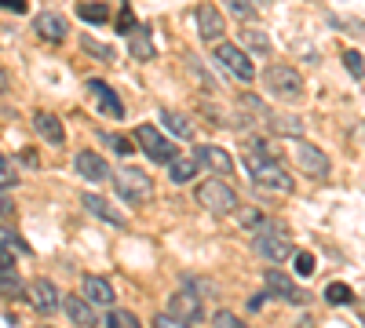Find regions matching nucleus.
<instances>
[{
  "mask_svg": "<svg viewBox=\"0 0 365 328\" xmlns=\"http://www.w3.org/2000/svg\"><path fill=\"white\" fill-rule=\"evenodd\" d=\"M245 168H249L252 183H256L259 190H263V186H267V190H278V194H289V190H292V175L282 168V161L249 150V154H245Z\"/></svg>",
  "mask_w": 365,
  "mask_h": 328,
  "instance_id": "f257e3e1",
  "label": "nucleus"
},
{
  "mask_svg": "<svg viewBox=\"0 0 365 328\" xmlns=\"http://www.w3.org/2000/svg\"><path fill=\"white\" fill-rule=\"evenodd\" d=\"M256 255H263L267 263H285L292 255V233L285 223H263L256 241H252Z\"/></svg>",
  "mask_w": 365,
  "mask_h": 328,
  "instance_id": "f03ea898",
  "label": "nucleus"
},
{
  "mask_svg": "<svg viewBox=\"0 0 365 328\" xmlns=\"http://www.w3.org/2000/svg\"><path fill=\"white\" fill-rule=\"evenodd\" d=\"M197 204L212 216H234L237 212V194H234V186L223 183V179H205L197 186Z\"/></svg>",
  "mask_w": 365,
  "mask_h": 328,
  "instance_id": "7ed1b4c3",
  "label": "nucleus"
},
{
  "mask_svg": "<svg viewBox=\"0 0 365 328\" xmlns=\"http://www.w3.org/2000/svg\"><path fill=\"white\" fill-rule=\"evenodd\" d=\"M241 102H245V106L256 113V121H263V128L274 132V135H299V132H303V121H299V117L282 113V110H270V106H263L256 95H241Z\"/></svg>",
  "mask_w": 365,
  "mask_h": 328,
  "instance_id": "20e7f679",
  "label": "nucleus"
},
{
  "mask_svg": "<svg viewBox=\"0 0 365 328\" xmlns=\"http://www.w3.org/2000/svg\"><path fill=\"white\" fill-rule=\"evenodd\" d=\"M263 84L270 88V95H278L282 102H299L303 99V77H299V70H292L285 63L270 66L263 73Z\"/></svg>",
  "mask_w": 365,
  "mask_h": 328,
  "instance_id": "39448f33",
  "label": "nucleus"
},
{
  "mask_svg": "<svg viewBox=\"0 0 365 328\" xmlns=\"http://www.w3.org/2000/svg\"><path fill=\"white\" fill-rule=\"evenodd\" d=\"M110 179H113L117 194L125 197L128 204H146L150 194H154V183H150V175L139 171V168H117Z\"/></svg>",
  "mask_w": 365,
  "mask_h": 328,
  "instance_id": "423d86ee",
  "label": "nucleus"
},
{
  "mask_svg": "<svg viewBox=\"0 0 365 328\" xmlns=\"http://www.w3.org/2000/svg\"><path fill=\"white\" fill-rule=\"evenodd\" d=\"M135 142L143 146V154L154 161V164H172L175 157H179V150H175V142H168L154 125H139L135 128Z\"/></svg>",
  "mask_w": 365,
  "mask_h": 328,
  "instance_id": "0eeeda50",
  "label": "nucleus"
},
{
  "mask_svg": "<svg viewBox=\"0 0 365 328\" xmlns=\"http://www.w3.org/2000/svg\"><path fill=\"white\" fill-rule=\"evenodd\" d=\"M289 157H292V164H296L303 175H311V179H325V175H329V157L322 154V146H311V142L296 139V142L289 146Z\"/></svg>",
  "mask_w": 365,
  "mask_h": 328,
  "instance_id": "6e6552de",
  "label": "nucleus"
},
{
  "mask_svg": "<svg viewBox=\"0 0 365 328\" xmlns=\"http://www.w3.org/2000/svg\"><path fill=\"white\" fill-rule=\"evenodd\" d=\"M216 63L234 77V80H241V84H252L256 80V66H252V58L241 51L237 44H220L216 48Z\"/></svg>",
  "mask_w": 365,
  "mask_h": 328,
  "instance_id": "1a4fd4ad",
  "label": "nucleus"
},
{
  "mask_svg": "<svg viewBox=\"0 0 365 328\" xmlns=\"http://www.w3.org/2000/svg\"><path fill=\"white\" fill-rule=\"evenodd\" d=\"M194 161H197V168H205V171H212V175H220V179L234 175V157L223 150V146H212V142L197 146V150H194Z\"/></svg>",
  "mask_w": 365,
  "mask_h": 328,
  "instance_id": "9d476101",
  "label": "nucleus"
},
{
  "mask_svg": "<svg viewBox=\"0 0 365 328\" xmlns=\"http://www.w3.org/2000/svg\"><path fill=\"white\" fill-rule=\"evenodd\" d=\"M205 300L197 292H190L187 285H182L179 292H172V300H168V314H175V317H182V321H201L205 317V307H201Z\"/></svg>",
  "mask_w": 365,
  "mask_h": 328,
  "instance_id": "9b49d317",
  "label": "nucleus"
},
{
  "mask_svg": "<svg viewBox=\"0 0 365 328\" xmlns=\"http://www.w3.org/2000/svg\"><path fill=\"white\" fill-rule=\"evenodd\" d=\"M263 288L274 295V300H282V303H307V292L296 288L292 277H285L282 270H267L263 274Z\"/></svg>",
  "mask_w": 365,
  "mask_h": 328,
  "instance_id": "f8f14e48",
  "label": "nucleus"
},
{
  "mask_svg": "<svg viewBox=\"0 0 365 328\" xmlns=\"http://www.w3.org/2000/svg\"><path fill=\"white\" fill-rule=\"evenodd\" d=\"M88 95L96 99V106H99V110H103L106 117H117V121H120V117H125V102L117 99V92H113V88H110L106 80L91 77V80H88Z\"/></svg>",
  "mask_w": 365,
  "mask_h": 328,
  "instance_id": "ddd939ff",
  "label": "nucleus"
},
{
  "mask_svg": "<svg viewBox=\"0 0 365 328\" xmlns=\"http://www.w3.org/2000/svg\"><path fill=\"white\" fill-rule=\"evenodd\" d=\"M29 303H34V310L37 314H55L58 307H63V295H58V288L48 281V277H41V281H34L29 285Z\"/></svg>",
  "mask_w": 365,
  "mask_h": 328,
  "instance_id": "4468645a",
  "label": "nucleus"
},
{
  "mask_svg": "<svg viewBox=\"0 0 365 328\" xmlns=\"http://www.w3.org/2000/svg\"><path fill=\"white\" fill-rule=\"evenodd\" d=\"M34 29H37V37L48 41V44H63L70 37V22L58 15V11H41L37 22H34Z\"/></svg>",
  "mask_w": 365,
  "mask_h": 328,
  "instance_id": "2eb2a0df",
  "label": "nucleus"
},
{
  "mask_svg": "<svg viewBox=\"0 0 365 328\" xmlns=\"http://www.w3.org/2000/svg\"><path fill=\"white\" fill-rule=\"evenodd\" d=\"M73 168H77L81 179H88V183H106V179L113 175V171L106 168V161H103L99 154H91V150H81V154L73 157Z\"/></svg>",
  "mask_w": 365,
  "mask_h": 328,
  "instance_id": "dca6fc26",
  "label": "nucleus"
},
{
  "mask_svg": "<svg viewBox=\"0 0 365 328\" xmlns=\"http://www.w3.org/2000/svg\"><path fill=\"white\" fill-rule=\"evenodd\" d=\"M194 22H197V29H201V37H205V41H220V37H223V29H227L223 15L212 8V4H197V8H194Z\"/></svg>",
  "mask_w": 365,
  "mask_h": 328,
  "instance_id": "f3484780",
  "label": "nucleus"
},
{
  "mask_svg": "<svg viewBox=\"0 0 365 328\" xmlns=\"http://www.w3.org/2000/svg\"><path fill=\"white\" fill-rule=\"evenodd\" d=\"M34 128H37V135H41L44 142H51V146H63V142H66L63 121H58L55 113H48V110H37V113H34Z\"/></svg>",
  "mask_w": 365,
  "mask_h": 328,
  "instance_id": "a211bd4d",
  "label": "nucleus"
},
{
  "mask_svg": "<svg viewBox=\"0 0 365 328\" xmlns=\"http://www.w3.org/2000/svg\"><path fill=\"white\" fill-rule=\"evenodd\" d=\"M81 292H84V300L88 303H96V307H113V285L106 281V277H99V274H91V277H84L81 281Z\"/></svg>",
  "mask_w": 365,
  "mask_h": 328,
  "instance_id": "6ab92c4d",
  "label": "nucleus"
},
{
  "mask_svg": "<svg viewBox=\"0 0 365 328\" xmlns=\"http://www.w3.org/2000/svg\"><path fill=\"white\" fill-rule=\"evenodd\" d=\"M63 307H66V314H70V321H73L77 328H96V324H99V317H96V303H88L84 295H66Z\"/></svg>",
  "mask_w": 365,
  "mask_h": 328,
  "instance_id": "aec40b11",
  "label": "nucleus"
},
{
  "mask_svg": "<svg viewBox=\"0 0 365 328\" xmlns=\"http://www.w3.org/2000/svg\"><path fill=\"white\" fill-rule=\"evenodd\" d=\"M81 204L88 208L91 216H99L103 223H113V226H125V216H120V212H117V208H113V204H110L106 197H99V194H84V197H81Z\"/></svg>",
  "mask_w": 365,
  "mask_h": 328,
  "instance_id": "412c9836",
  "label": "nucleus"
},
{
  "mask_svg": "<svg viewBox=\"0 0 365 328\" xmlns=\"http://www.w3.org/2000/svg\"><path fill=\"white\" fill-rule=\"evenodd\" d=\"M161 125L175 135V139H194V125L187 113H175V110H161Z\"/></svg>",
  "mask_w": 365,
  "mask_h": 328,
  "instance_id": "4be33fe9",
  "label": "nucleus"
},
{
  "mask_svg": "<svg viewBox=\"0 0 365 328\" xmlns=\"http://www.w3.org/2000/svg\"><path fill=\"white\" fill-rule=\"evenodd\" d=\"M128 48H132V55L139 58V63H150V58H154V44H150V29L146 26H135L128 33Z\"/></svg>",
  "mask_w": 365,
  "mask_h": 328,
  "instance_id": "5701e85b",
  "label": "nucleus"
},
{
  "mask_svg": "<svg viewBox=\"0 0 365 328\" xmlns=\"http://www.w3.org/2000/svg\"><path fill=\"white\" fill-rule=\"evenodd\" d=\"M0 295H11V300H22V295H29V288H26L22 277L15 274V266L0 270Z\"/></svg>",
  "mask_w": 365,
  "mask_h": 328,
  "instance_id": "b1692460",
  "label": "nucleus"
},
{
  "mask_svg": "<svg viewBox=\"0 0 365 328\" xmlns=\"http://www.w3.org/2000/svg\"><path fill=\"white\" fill-rule=\"evenodd\" d=\"M194 175H197V161L194 157H175L168 164V179H172V183H190Z\"/></svg>",
  "mask_w": 365,
  "mask_h": 328,
  "instance_id": "393cba45",
  "label": "nucleus"
},
{
  "mask_svg": "<svg viewBox=\"0 0 365 328\" xmlns=\"http://www.w3.org/2000/svg\"><path fill=\"white\" fill-rule=\"evenodd\" d=\"M77 15H81L84 22H91V26L110 22V8H106V4H99V0H91V4H88V0H81V4H77Z\"/></svg>",
  "mask_w": 365,
  "mask_h": 328,
  "instance_id": "a878e982",
  "label": "nucleus"
},
{
  "mask_svg": "<svg viewBox=\"0 0 365 328\" xmlns=\"http://www.w3.org/2000/svg\"><path fill=\"white\" fill-rule=\"evenodd\" d=\"M241 41H245V48H249V51H256V55H270V37L263 33V29H256V26H245Z\"/></svg>",
  "mask_w": 365,
  "mask_h": 328,
  "instance_id": "bb28decb",
  "label": "nucleus"
},
{
  "mask_svg": "<svg viewBox=\"0 0 365 328\" xmlns=\"http://www.w3.org/2000/svg\"><path fill=\"white\" fill-rule=\"evenodd\" d=\"M325 303H329V307H347V303H354V292H351V285H344V281H332V285L325 288Z\"/></svg>",
  "mask_w": 365,
  "mask_h": 328,
  "instance_id": "cd10ccee",
  "label": "nucleus"
},
{
  "mask_svg": "<svg viewBox=\"0 0 365 328\" xmlns=\"http://www.w3.org/2000/svg\"><path fill=\"white\" fill-rule=\"evenodd\" d=\"M106 328H143V324H139V317L128 314V310H110V314H106Z\"/></svg>",
  "mask_w": 365,
  "mask_h": 328,
  "instance_id": "c85d7f7f",
  "label": "nucleus"
},
{
  "mask_svg": "<svg viewBox=\"0 0 365 328\" xmlns=\"http://www.w3.org/2000/svg\"><path fill=\"white\" fill-rule=\"evenodd\" d=\"M237 223L249 226V230H259V226L267 223V216L259 212V208H237Z\"/></svg>",
  "mask_w": 365,
  "mask_h": 328,
  "instance_id": "c756f323",
  "label": "nucleus"
},
{
  "mask_svg": "<svg viewBox=\"0 0 365 328\" xmlns=\"http://www.w3.org/2000/svg\"><path fill=\"white\" fill-rule=\"evenodd\" d=\"M223 4H227L241 22H252V18H256V4H252V0H223Z\"/></svg>",
  "mask_w": 365,
  "mask_h": 328,
  "instance_id": "7c9ffc66",
  "label": "nucleus"
},
{
  "mask_svg": "<svg viewBox=\"0 0 365 328\" xmlns=\"http://www.w3.org/2000/svg\"><path fill=\"white\" fill-rule=\"evenodd\" d=\"M135 26H139V22H135V15H132V8L125 4V8H120V11H117V33H125V37H128V33H132V29H135Z\"/></svg>",
  "mask_w": 365,
  "mask_h": 328,
  "instance_id": "2f4dec72",
  "label": "nucleus"
},
{
  "mask_svg": "<svg viewBox=\"0 0 365 328\" xmlns=\"http://www.w3.org/2000/svg\"><path fill=\"white\" fill-rule=\"evenodd\" d=\"M11 186H19V175L8 164V157H0V190H11Z\"/></svg>",
  "mask_w": 365,
  "mask_h": 328,
  "instance_id": "473e14b6",
  "label": "nucleus"
},
{
  "mask_svg": "<svg viewBox=\"0 0 365 328\" xmlns=\"http://www.w3.org/2000/svg\"><path fill=\"white\" fill-rule=\"evenodd\" d=\"M84 51L96 55V58H103V63H110V58H113V48H106V44H99V41H91V37H84Z\"/></svg>",
  "mask_w": 365,
  "mask_h": 328,
  "instance_id": "72a5a7b5",
  "label": "nucleus"
},
{
  "mask_svg": "<svg viewBox=\"0 0 365 328\" xmlns=\"http://www.w3.org/2000/svg\"><path fill=\"white\" fill-rule=\"evenodd\" d=\"M212 328H245V324H241V317H237V314H230V310H220L216 317H212Z\"/></svg>",
  "mask_w": 365,
  "mask_h": 328,
  "instance_id": "f704fd0d",
  "label": "nucleus"
},
{
  "mask_svg": "<svg viewBox=\"0 0 365 328\" xmlns=\"http://www.w3.org/2000/svg\"><path fill=\"white\" fill-rule=\"evenodd\" d=\"M182 285H187L190 292H197L201 300H205V295H212V292H216V288H212L208 281H201V277H194V274H187V277H182Z\"/></svg>",
  "mask_w": 365,
  "mask_h": 328,
  "instance_id": "c9c22d12",
  "label": "nucleus"
},
{
  "mask_svg": "<svg viewBox=\"0 0 365 328\" xmlns=\"http://www.w3.org/2000/svg\"><path fill=\"white\" fill-rule=\"evenodd\" d=\"M296 274H299V277H311V274H314V255H311V252H299V255H296Z\"/></svg>",
  "mask_w": 365,
  "mask_h": 328,
  "instance_id": "e433bc0d",
  "label": "nucleus"
},
{
  "mask_svg": "<svg viewBox=\"0 0 365 328\" xmlns=\"http://www.w3.org/2000/svg\"><path fill=\"white\" fill-rule=\"evenodd\" d=\"M154 328H190V321H182L175 314H158L154 317Z\"/></svg>",
  "mask_w": 365,
  "mask_h": 328,
  "instance_id": "4c0bfd02",
  "label": "nucleus"
},
{
  "mask_svg": "<svg viewBox=\"0 0 365 328\" xmlns=\"http://www.w3.org/2000/svg\"><path fill=\"white\" fill-rule=\"evenodd\" d=\"M344 66H347L354 77H361V73H365V70H361V55H358V51H344Z\"/></svg>",
  "mask_w": 365,
  "mask_h": 328,
  "instance_id": "58836bf2",
  "label": "nucleus"
},
{
  "mask_svg": "<svg viewBox=\"0 0 365 328\" xmlns=\"http://www.w3.org/2000/svg\"><path fill=\"white\" fill-rule=\"evenodd\" d=\"M8 266H15V252L0 241V270H8Z\"/></svg>",
  "mask_w": 365,
  "mask_h": 328,
  "instance_id": "ea45409f",
  "label": "nucleus"
},
{
  "mask_svg": "<svg viewBox=\"0 0 365 328\" xmlns=\"http://www.w3.org/2000/svg\"><path fill=\"white\" fill-rule=\"evenodd\" d=\"M19 161H22L26 168H41V157H37V150H22V154H19Z\"/></svg>",
  "mask_w": 365,
  "mask_h": 328,
  "instance_id": "a19ab883",
  "label": "nucleus"
},
{
  "mask_svg": "<svg viewBox=\"0 0 365 328\" xmlns=\"http://www.w3.org/2000/svg\"><path fill=\"white\" fill-rule=\"evenodd\" d=\"M263 303H270V292H267V288H263V292H259V295H252V300H249V310H252V314H256V310H259V307H263Z\"/></svg>",
  "mask_w": 365,
  "mask_h": 328,
  "instance_id": "79ce46f5",
  "label": "nucleus"
},
{
  "mask_svg": "<svg viewBox=\"0 0 365 328\" xmlns=\"http://www.w3.org/2000/svg\"><path fill=\"white\" fill-rule=\"evenodd\" d=\"M110 142H113V150H117V154H125V157L132 154V142H128V139H120V135H113Z\"/></svg>",
  "mask_w": 365,
  "mask_h": 328,
  "instance_id": "37998d69",
  "label": "nucleus"
},
{
  "mask_svg": "<svg viewBox=\"0 0 365 328\" xmlns=\"http://www.w3.org/2000/svg\"><path fill=\"white\" fill-rule=\"evenodd\" d=\"M0 8H8V11L22 15V11H26V0H0Z\"/></svg>",
  "mask_w": 365,
  "mask_h": 328,
  "instance_id": "c03bdc74",
  "label": "nucleus"
},
{
  "mask_svg": "<svg viewBox=\"0 0 365 328\" xmlns=\"http://www.w3.org/2000/svg\"><path fill=\"white\" fill-rule=\"evenodd\" d=\"M15 212V204L8 201V190H0V216H11Z\"/></svg>",
  "mask_w": 365,
  "mask_h": 328,
  "instance_id": "a18cd8bd",
  "label": "nucleus"
},
{
  "mask_svg": "<svg viewBox=\"0 0 365 328\" xmlns=\"http://www.w3.org/2000/svg\"><path fill=\"white\" fill-rule=\"evenodd\" d=\"M8 88H11V80H8V73H4V70H0V95H4Z\"/></svg>",
  "mask_w": 365,
  "mask_h": 328,
  "instance_id": "49530a36",
  "label": "nucleus"
},
{
  "mask_svg": "<svg viewBox=\"0 0 365 328\" xmlns=\"http://www.w3.org/2000/svg\"><path fill=\"white\" fill-rule=\"evenodd\" d=\"M252 4H256V8H259V4H267V0H252Z\"/></svg>",
  "mask_w": 365,
  "mask_h": 328,
  "instance_id": "de8ad7c7",
  "label": "nucleus"
},
{
  "mask_svg": "<svg viewBox=\"0 0 365 328\" xmlns=\"http://www.w3.org/2000/svg\"><path fill=\"white\" fill-rule=\"evenodd\" d=\"M41 328H48V324H41Z\"/></svg>",
  "mask_w": 365,
  "mask_h": 328,
  "instance_id": "09e8293b",
  "label": "nucleus"
}]
</instances>
